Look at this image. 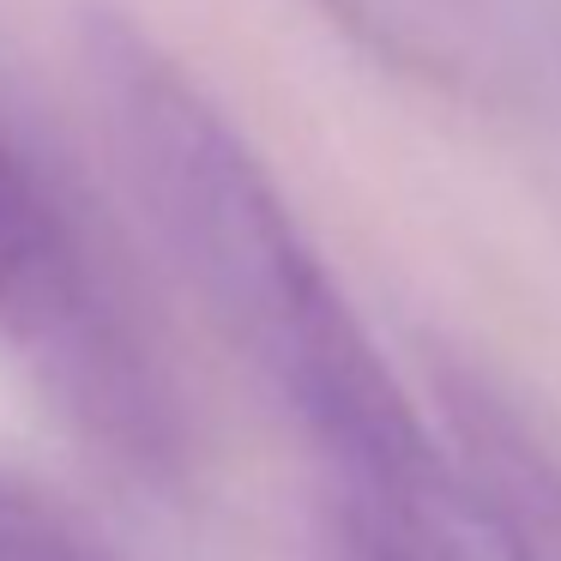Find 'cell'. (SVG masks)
<instances>
[{
    "label": "cell",
    "instance_id": "obj_1",
    "mask_svg": "<svg viewBox=\"0 0 561 561\" xmlns=\"http://www.w3.org/2000/svg\"><path fill=\"white\" fill-rule=\"evenodd\" d=\"M79 61L151 242L211 332L332 465V501L380 519L428 561H459L471 513L453 459L435 447V428L375 351L254 146L110 0H85Z\"/></svg>",
    "mask_w": 561,
    "mask_h": 561
},
{
    "label": "cell",
    "instance_id": "obj_2",
    "mask_svg": "<svg viewBox=\"0 0 561 561\" xmlns=\"http://www.w3.org/2000/svg\"><path fill=\"white\" fill-rule=\"evenodd\" d=\"M0 344L98 453L175 483L187 423L151 332L79 199L0 122Z\"/></svg>",
    "mask_w": 561,
    "mask_h": 561
},
{
    "label": "cell",
    "instance_id": "obj_3",
    "mask_svg": "<svg viewBox=\"0 0 561 561\" xmlns=\"http://www.w3.org/2000/svg\"><path fill=\"white\" fill-rule=\"evenodd\" d=\"M440 423L471 525L501 561H561V453L471 368H440Z\"/></svg>",
    "mask_w": 561,
    "mask_h": 561
},
{
    "label": "cell",
    "instance_id": "obj_4",
    "mask_svg": "<svg viewBox=\"0 0 561 561\" xmlns=\"http://www.w3.org/2000/svg\"><path fill=\"white\" fill-rule=\"evenodd\" d=\"M375 61L428 91L483 98L513 73V31L501 0H314Z\"/></svg>",
    "mask_w": 561,
    "mask_h": 561
},
{
    "label": "cell",
    "instance_id": "obj_5",
    "mask_svg": "<svg viewBox=\"0 0 561 561\" xmlns=\"http://www.w3.org/2000/svg\"><path fill=\"white\" fill-rule=\"evenodd\" d=\"M0 561H110L49 495L0 471Z\"/></svg>",
    "mask_w": 561,
    "mask_h": 561
},
{
    "label": "cell",
    "instance_id": "obj_6",
    "mask_svg": "<svg viewBox=\"0 0 561 561\" xmlns=\"http://www.w3.org/2000/svg\"><path fill=\"white\" fill-rule=\"evenodd\" d=\"M320 561H428L423 549H411L399 531H387L380 519L344 507V501H327V519H320Z\"/></svg>",
    "mask_w": 561,
    "mask_h": 561
}]
</instances>
